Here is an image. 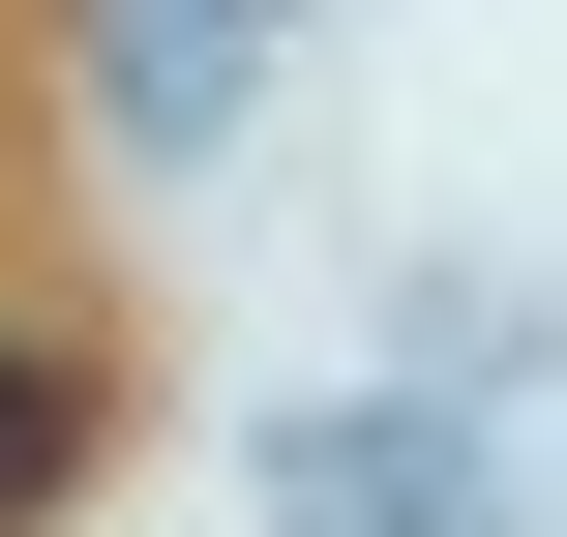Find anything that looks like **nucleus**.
<instances>
[{"label": "nucleus", "instance_id": "nucleus-1", "mask_svg": "<svg viewBox=\"0 0 567 537\" xmlns=\"http://www.w3.org/2000/svg\"><path fill=\"white\" fill-rule=\"evenodd\" d=\"M60 448H90V359H60V329H30V359H0V508H30V478H60Z\"/></svg>", "mask_w": 567, "mask_h": 537}]
</instances>
